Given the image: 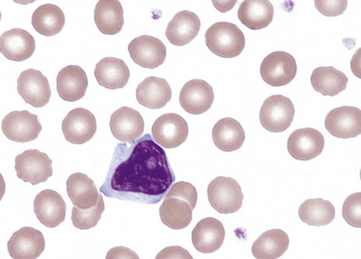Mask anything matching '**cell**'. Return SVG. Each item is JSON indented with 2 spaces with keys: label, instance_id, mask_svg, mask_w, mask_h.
<instances>
[{
  "label": "cell",
  "instance_id": "1",
  "mask_svg": "<svg viewBox=\"0 0 361 259\" xmlns=\"http://www.w3.org/2000/svg\"><path fill=\"white\" fill-rule=\"evenodd\" d=\"M176 181L166 152L146 134L117 145L100 191L106 196L156 205Z\"/></svg>",
  "mask_w": 361,
  "mask_h": 259
},
{
  "label": "cell",
  "instance_id": "2",
  "mask_svg": "<svg viewBox=\"0 0 361 259\" xmlns=\"http://www.w3.org/2000/svg\"><path fill=\"white\" fill-rule=\"evenodd\" d=\"M208 49L223 59H233L242 54L245 37L240 28L228 22H218L210 26L204 35Z\"/></svg>",
  "mask_w": 361,
  "mask_h": 259
},
{
  "label": "cell",
  "instance_id": "3",
  "mask_svg": "<svg viewBox=\"0 0 361 259\" xmlns=\"http://www.w3.org/2000/svg\"><path fill=\"white\" fill-rule=\"evenodd\" d=\"M207 195L210 205L221 214L235 213L243 207L242 188L231 178L219 176L210 182Z\"/></svg>",
  "mask_w": 361,
  "mask_h": 259
},
{
  "label": "cell",
  "instance_id": "4",
  "mask_svg": "<svg viewBox=\"0 0 361 259\" xmlns=\"http://www.w3.org/2000/svg\"><path fill=\"white\" fill-rule=\"evenodd\" d=\"M295 107L292 101L283 95L266 99L261 107L259 120L262 127L271 133H281L292 124Z\"/></svg>",
  "mask_w": 361,
  "mask_h": 259
},
{
  "label": "cell",
  "instance_id": "5",
  "mask_svg": "<svg viewBox=\"0 0 361 259\" xmlns=\"http://www.w3.org/2000/svg\"><path fill=\"white\" fill-rule=\"evenodd\" d=\"M52 160L37 150H27L16 158L18 179L33 186L47 182L53 175Z\"/></svg>",
  "mask_w": 361,
  "mask_h": 259
},
{
  "label": "cell",
  "instance_id": "6",
  "mask_svg": "<svg viewBox=\"0 0 361 259\" xmlns=\"http://www.w3.org/2000/svg\"><path fill=\"white\" fill-rule=\"evenodd\" d=\"M260 73L267 84L280 88L290 83L297 73V64L294 57L283 51L268 54L263 60Z\"/></svg>",
  "mask_w": 361,
  "mask_h": 259
},
{
  "label": "cell",
  "instance_id": "7",
  "mask_svg": "<svg viewBox=\"0 0 361 259\" xmlns=\"http://www.w3.org/2000/svg\"><path fill=\"white\" fill-rule=\"evenodd\" d=\"M189 135L187 121L180 115L169 113L162 115L154 124L152 135L162 147L174 149L182 145Z\"/></svg>",
  "mask_w": 361,
  "mask_h": 259
},
{
  "label": "cell",
  "instance_id": "8",
  "mask_svg": "<svg viewBox=\"0 0 361 259\" xmlns=\"http://www.w3.org/2000/svg\"><path fill=\"white\" fill-rule=\"evenodd\" d=\"M2 129L11 140L25 143L36 140L42 131L37 114L27 110L13 111L3 121Z\"/></svg>",
  "mask_w": 361,
  "mask_h": 259
},
{
  "label": "cell",
  "instance_id": "9",
  "mask_svg": "<svg viewBox=\"0 0 361 259\" xmlns=\"http://www.w3.org/2000/svg\"><path fill=\"white\" fill-rule=\"evenodd\" d=\"M17 89L25 103L36 108L46 106L51 96L48 79L35 69H28L20 73Z\"/></svg>",
  "mask_w": 361,
  "mask_h": 259
},
{
  "label": "cell",
  "instance_id": "10",
  "mask_svg": "<svg viewBox=\"0 0 361 259\" xmlns=\"http://www.w3.org/2000/svg\"><path fill=\"white\" fill-rule=\"evenodd\" d=\"M62 129L68 141L73 145H83L96 134L97 119L89 110L76 108L71 111L63 120Z\"/></svg>",
  "mask_w": 361,
  "mask_h": 259
},
{
  "label": "cell",
  "instance_id": "11",
  "mask_svg": "<svg viewBox=\"0 0 361 259\" xmlns=\"http://www.w3.org/2000/svg\"><path fill=\"white\" fill-rule=\"evenodd\" d=\"M325 128L332 135L343 139L361 134V110L355 107H340L331 110L325 119Z\"/></svg>",
  "mask_w": 361,
  "mask_h": 259
},
{
  "label": "cell",
  "instance_id": "12",
  "mask_svg": "<svg viewBox=\"0 0 361 259\" xmlns=\"http://www.w3.org/2000/svg\"><path fill=\"white\" fill-rule=\"evenodd\" d=\"M128 50L133 61L144 68H157L166 59L165 44L154 37L143 35L135 38L130 43Z\"/></svg>",
  "mask_w": 361,
  "mask_h": 259
},
{
  "label": "cell",
  "instance_id": "13",
  "mask_svg": "<svg viewBox=\"0 0 361 259\" xmlns=\"http://www.w3.org/2000/svg\"><path fill=\"white\" fill-rule=\"evenodd\" d=\"M324 147L323 135L314 128L298 129L288 140V151L290 156L297 160L314 159L322 153Z\"/></svg>",
  "mask_w": 361,
  "mask_h": 259
},
{
  "label": "cell",
  "instance_id": "14",
  "mask_svg": "<svg viewBox=\"0 0 361 259\" xmlns=\"http://www.w3.org/2000/svg\"><path fill=\"white\" fill-rule=\"evenodd\" d=\"M215 96L212 86L201 79L188 81L180 90V106L188 113L201 114L209 109Z\"/></svg>",
  "mask_w": 361,
  "mask_h": 259
},
{
  "label": "cell",
  "instance_id": "15",
  "mask_svg": "<svg viewBox=\"0 0 361 259\" xmlns=\"http://www.w3.org/2000/svg\"><path fill=\"white\" fill-rule=\"evenodd\" d=\"M45 240L42 232L33 227H23L13 234L8 250L14 259H36L44 252Z\"/></svg>",
  "mask_w": 361,
  "mask_h": 259
},
{
  "label": "cell",
  "instance_id": "16",
  "mask_svg": "<svg viewBox=\"0 0 361 259\" xmlns=\"http://www.w3.org/2000/svg\"><path fill=\"white\" fill-rule=\"evenodd\" d=\"M144 128L145 123L142 115L133 108L123 107L111 115V131L117 140L123 143L137 140L142 135Z\"/></svg>",
  "mask_w": 361,
  "mask_h": 259
},
{
  "label": "cell",
  "instance_id": "17",
  "mask_svg": "<svg viewBox=\"0 0 361 259\" xmlns=\"http://www.w3.org/2000/svg\"><path fill=\"white\" fill-rule=\"evenodd\" d=\"M66 211L63 197L53 190L42 191L35 200V212L40 222L49 228L62 224L66 219Z\"/></svg>",
  "mask_w": 361,
  "mask_h": 259
},
{
  "label": "cell",
  "instance_id": "18",
  "mask_svg": "<svg viewBox=\"0 0 361 259\" xmlns=\"http://www.w3.org/2000/svg\"><path fill=\"white\" fill-rule=\"evenodd\" d=\"M225 236L223 224L216 218L207 217L197 224L192 234V240L198 251L212 253L221 248Z\"/></svg>",
  "mask_w": 361,
  "mask_h": 259
},
{
  "label": "cell",
  "instance_id": "19",
  "mask_svg": "<svg viewBox=\"0 0 361 259\" xmlns=\"http://www.w3.org/2000/svg\"><path fill=\"white\" fill-rule=\"evenodd\" d=\"M35 50V38L21 28H13L0 37V52L9 61H25L34 54Z\"/></svg>",
  "mask_w": 361,
  "mask_h": 259
},
{
  "label": "cell",
  "instance_id": "20",
  "mask_svg": "<svg viewBox=\"0 0 361 259\" xmlns=\"http://www.w3.org/2000/svg\"><path fill=\"white\" fill-rule=\"evenodd\" d=\"M88 80L85 71L78 66H68L59 71L56 78V90L63 100L75 102L86 93Z\"/></svg>",
  "mask_w": 361,
  "mask_h": 259
},
{
  "label": "cell",
  "instance_id": "21",
  "mask_svg": "<svg viewBox=\"0 0 361 259\" xmlns=\"http://www.w3.org/2000/svg\"><path fill=\"white\" fill-rule=\"evenodd\" d=\"M200 28L199 17L191 11H183L178 13L168 24L166 36L173 45L183 47L197 37Z\"/></svg>",
  "mask_w": 361,
  "mask_h": 259
},
{
  "label": "cell",
  "instance_id": "22",
  "mask_svg": "<svg viewBox=\"0 0 361 259\" xmlns=\"http://www.w3.org/2000/svg\"><path fill=\"white\" fill-rule=\"evenodd\" d=\"M172 91L164 78H146L137 86L136 98L139 104L152 109L164 107L171 100Z\"/></svg>",
  "mask_w": 361,
  "mask_h": 259
},
{
  "label": "cell",
  "instance_id": "23",
  "mask_svg": "<svg viewBox=\"0 0 361 259\" xmlns=\"http://www.w3.org/2000/svg\"><path fill=\"white\" fill-rule=\"evenodd\" d=\"M94 75L100 85L111 90L124 88L130 78L126 63L116 57H105L100 61L96 66Z\"/></svg>",
  "mask_w": 361,
  "mask_h": 259
},
{
  "label": "cell",
  "instance_id": "24",
  "mask_svg": "<svg viewBox=\"0 0 361 259\" xmlns=\"http://www.w3.org/2000/svg\"><path fill=\"white\" fill-rule=\"evenodd\" d=\"M274 7L267 0H247L240 6L238 17L251 30H261L272 23Z\"/></svg>",
  "mask_w": 361,
  "mask_h": 259
},
{
  "label": "cell",
  "instance_id": "25",
  "mask_svg": "<svg viewBox=\"0 0 361 259\" xmlns=\"http://www.w3.org/2000/svg\"><path fill=\"white\" fill-rule=\"evenodd\" d=\"M67 191L74 206L80 210L94 207L100 195L94 181L79 172L68 179Z\"/></svg>",
  "mask_w": 361,
  "mask_h": 259
},
{
  "label": "cell",
  "instance_id": "26",
  "mask_svg": "<svg viewBox=\"0 0 361 259\" xmlns=\"http://www.w3.org/2000/svg\"><path fill=\"white\" fill-rule=\"evenodd\" d=\"M94 19L102 34L117 35L122 31L125 24L121 4L117 0H101L96 6Z\"/></svg>",
  "mask_w": 361,
  "mask_h": 259
},
{
  "label": "cell",
  "instance_id": "27",
  "mask_svg": "<svg viewBox=\"0 0 361 259\" xmlns=\"http://www.w3.org/2000/svg\"><path fill=\"white\" fill-rule=\"evenodd\" d=\"M212 135L215 145L225 152L239 150L245 140V132L242 125L231 118L220 120L214 126Z\"/></svg>",
  "mask_w": 361,
  "mask_h": 259
},
{
  "label": "cell",
  "instance_id": "28",
  "mask_svg": "<svg viewBox=\"0 0 361 259\" xmlns=\"http://www.w3.org/2000/svg\"><path fill=\"white\" fill-rule=\"evenodd\" d=\"M289 243V237L283 230L269 229L256 240L252 252L257 259H276L286 253Z\"/></svg>",
  "mask_w": 361,
  "mask_h": 259
},
{
  "label": "cell",
  "instance_id": "29",
  "mask_svg": "<svg viewBox=\"0 0 361 259\" xmlns=\"http://www.w3.org/2000/svg\"><path fill=\"white\" fill-rule=\"evenodd\" d=\"M311 83L316 92L324 96L335 97L346 90L348 78L333 66H322L314 70Z\"/></svg>",
  "mask_w": 361,
  "mask_h": 259
},
{
  "label": "cell",
  "instance_id": "30",
  "mask_svg": "<svg viewBox=\"0 0 361 259\" xmlns=\"http://www.w3.org/2000/svg\"><path fill=\"white\" fill-rule=\"evenodd\" d=\"M32 22L39 34L44 37H52L63 30L66 16L56 6L45 4L35 11Z\"/></svg>",
  "mask_w": 361,
  "mask_h": 259
},
{
  "label": "cell",
  "instance_id": "31",
  "mask_svg": "<svg viewBox=\"0 0 361 259\" xmlns=\"http://www.w3.org/2000/svg\"><path fill=\"white\" fill-rule=\"evenodd\" d=\"M298 216L303 222L310 226H326L335 219L336 209L329 200L311 198L300 206Z\"/></svg>",
  "mask_w": 361,
  "mask_h": 259
},
{
  "label": "cell",
  "instance_id": "32",
  "mask_svg": "<svg viewBox=\"0 0 361 259\" xmlns=\"http://www.w3.org/2000/svg\"><path fill=\"white\" fill-rule=\"evenodd\" d=\"M192 211L187 201L176 198H166L159 212L165 225L173 229H182L190 224Z\"/></svg>",
  "mask_w": 361,
  "mask_h": 259
},
{
  "label": "cell",
  "instance_id": "33",
  "mask_svg": "<svg viewBox=\"0 0 361 259\" xmlns=\"http://www.w3.org/2000/svg\"><path fill=\"white\" fill-rule=\"evenodd\" d=\"M105 210L104 198L100 193L97 204L88 210L73 208L72 221L73 225L80 229H88L96 227Z\"/></svg>",
  "mask_w": 361,
  "mask_h": 259
},
{
  "label": "cell",
  "instance_id": "34",
  "mask_svg": "<svg viewBox=\"0 0 361 259\" xmlns=\"http://www.w3.org/2000/svg\"><path fill=\"white\" fill-rule=\"evenodd\" d=\"M361 193H353L345 200L343 206V217L352 227H361Z\"/></svg>",
  "mask_w": 361,
  "mask_h": 259
},
{
  "label": "cell",
  "instance_id": "35",
  "mask_svg": "<svg viewBox=\"0 0 361 259\" xmlns=\"http://www.w3.org/2000/svg\"><path fill=\"white\" fill-rule=\"evenodd\" d=\"M166 198L183 199L187 201L194 210L197 203V191L192 184L182 181L173 185L166 193Z\"/></svg>",
  "mask_w": 361,
  "mask_h": 259
},
{
  "label": "cell",
  "instance_id": "36",
  "mask_svg": "<svg viewBox=\"0 0 361 259\" xmlns=\"http://www.w3.org/2000/svg\"><path fill=\"white\" fill-rule=\"evenodd\" d=\"M314 5L317 11L326 17H336L344 13L348 6L347 0L326 1L316 0Z\"/></svg>",
  "mask_w": 361,
  "mask_h": 259
},
{
  "label": "cell",
  "instance_id": "37",
  "mask_svg": "<svg viewBox=\"0 0 361 259\" xmlns=\"http://www.w3.org/2000/svg\"><path fill=\"white\" fill-rule=\"evenodd\" d=\"M156 258H190L193 257L185 248L180 246H171L161 251Z\"/></svg>",
  "mask_w": 361,
  "mask_h": 259
},
{
  "label": "cell",
  "instance_id": "38",
  "mask_svg": "<svg viewBox=\"0 0 361 259\" xmlns=\"http://www.w3.org/2000/svg\"><path fill=\"white\" fill-rule=\"evenodd\" d=\"M106 258L107 259H111V258H136V259H138L139 257L136 254V253H135L132 250H130L128 248H126V247L118 246V247H115V248L111 249L106 255Z\"/></svg>",
  "mask_w": 361,
  "mask_h": 259
},
{
  "label": "cell",
  "instance_id": "39",
  "mask_svg": "<svg viewBox=\"0 0 361 259\" xmlns=\"http://www.w3.org/2000/svg\"><path fill=\"white\" fill-rule=\"evenodd\" d=\"M214 6L217 8V9L220 11L224 12L230 11L236 4V1H231V2H219V1H213Z\"/></svg>",
  "mask_w": 361,
  "mask_h": 259
}]
</instances>
